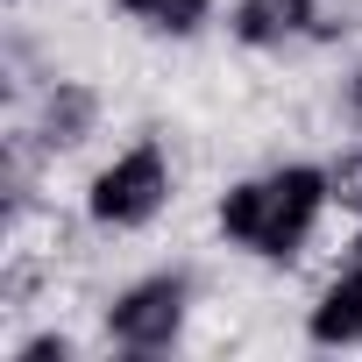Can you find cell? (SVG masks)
Returning a JSON list of instances; mask_svg holds the SVG:
<instances>
[{
	"label": "cell",
	"mask_w": 362,
	"mask_h": 362,
	"mask_svg": "<svg viewBox=\"0 0 362 362\" xmlns=\"http://www.w3.org/2000/svg\"><path fill=\"white\" fill-rule=\"evenodd\" d=\"M221 29L249 57H284L291 43H313V0H235Z\"/></svg>",
	"instance_id": "5b68a950"
},
{
	"label": "cell",
	"mask_w": 362,
	"mask_h": 362,
	"mask_svg": "<svg viewBox=\"0 0 362 362\" xmlns=\"http://www.w3.org/2000/svg\"><path fill=\"white\" fill-rule=\"evenodd\" d=\"M8 355H15V362H71V355H78V341H71L64 327H43V334H22Z\"/></svg>",
	"instance_id": "30bf717a"
},
{
	"label": "cell",
	"mask_w": 362,
	"mask_h": 362,
	"mask_svg": "<svg viewBox=\"0 0 362 362\" xmlns=\"http://www.w3.org/2000/svg\"><path fill=\"white\" fill-rule=\"evenodd\" d=\"M8 8H22V0H8Z\"/></svg>",
	"instance_id": "4fadbf2b"
},
{
	"label": "cell",
	"mask_w": 362,
	"mask_h": 362,
	"mask_svg": "<svg viewBox=\"0 0 362 362\" xmlns=\"http://www.w3.org/2000/svg\"><path fill=\"white\" fill-rule=\"evenodd\" d=\"M327 177H334V206L362 221V135H341V149L327 156Z\"/></svg>",
	"instance_id": "ba28073f"
},
{
	"label": "cell",
	"mask_w": 362,
	"mask_h": 362,
	"mask_svg": "<svg viewBox=\"0 0 362 362\" xmlns=\"http://www.w3.org/2000/svg\"><path fill=\"white\" fill-rule=\"evenodd\" d=\"M348 249H362V221H355V235H348Z\"/></svg>",
	"instance_id": "7c38bea8"
},
{
	"label": "cell",
	"mask_w": 362,
	"mask_h": 362,
	"mask_svg": "<svg viewBox=\"0 0 362 362\" xmlns=\"http://www.w3.org/2000/svg\"><path fill=\"white\" fill-rule=\"evenodd\" d=\"M121 22H135L142 36H163V43H192L221 22V0H107Z\"/></svg>",
	"instance_id": "52a82bcc"
},
{
	"label": "cell",
	"mask_w": 362,
	"mask_h": 362,
	"mask_svg": "<svg viewBox=\"0 0 362 362\" xmlns=\"http://www.w3.org/2000/svg\"><path fill=\"white\" fill-rule=\"evenodd\" d=\"M177 206V156L163 135H135L114 156L93 163V177L78 185V221L107 242L121 235H149L163 214Z\"/></svg>",
	"instance_id": "7a4b0ae2"
},
{
	"label": "cell",
	"mask_w": 362,
	"mask_h": 362,
	"mask_svg": "<svg viewBox=\"0 0 362 362\" xmlns=\"http://www.w3.org/2000/svg\"><path fill=\"white\" fill-rule=\"evenodd\" d=\"M192 313H199V277L185 263H163V270H142L128 284L107 291L100 305V341L149 362V355H170V348H185L192 334Z\"/></svg>",
	"instance_id": "3957f363"
},
{
	"label": "cell",
	"mask_w": 362,
	"mask_h": 362,
	"mask_svg": "<svg viewBox=\"0 0 362 362\" xmlns=\"http://www.w3.org/2000/svg\"><path fill=\"white\" fill-rule=\"evenodd\" d=\"M362 36V0H313V43H348Z\"/></svg>",
	"instance_id": "9c48e42d"
},
{
	"label": "cell",
	"mask_w": 362,
	"mask_h": 362,
	"mask_svg": "<svg viewBox=\"0 0 362 362\" xmlns=\"http://www.w3.org/2000/svg\"><path fill=\"white\" fill-rule=\"evenodd\" d=\"M305 341L313 348H362V249H348V263L313 291Z\"/></svg>",
	"instance_id": "8992f818"
},
{
	"label": "cell",
	"mask_w": 362,
	"mask_h": 362,
	"mask_svg": "<svg viewBox=\"0 0 362 362\" xmlns=\"http://www.w3.org/2000/svg\"><path fill=\"white\" fill-rule=\"evenodd\" d=\"M8 128H22L50 163H71V156H86V149L100 142V128H107V93H100L93 78L50 71V78L15 107V121H8Z\"/></svg>",
	"instance_id": "277c9868"
},
{
	"label": "cell",
	"mask_w": 362,
	"mask_h": 362,
	"mask_svg": "<svg viewBox=\"0 0 362 362\" xmlns=\"http://www.w3.org/2000/svg\"><path fill=\"white\" fill-rule=\"evenodd\" d=\"M334 128L362 135V64H341V78H334Z\"/></svg>",
	"instance_id": "8fae6325"
},
{
	"label": "cell",
	"mask_w": 362,
	"mask_h": 362,
	"mask_svg": "<svg viewBox=\"0 0 362 362\" xmlns=\"http://www.w3.org/2000/svg\"><path fill=\"white\" fill-rule=\"evenodd\" d=\"M334 214V177L320 156H277L263 170H242L214 199V228L228 249L256 263H298Z\"/></svg>",
	"instance_id": "6da1fadb"
}]
</instances>
